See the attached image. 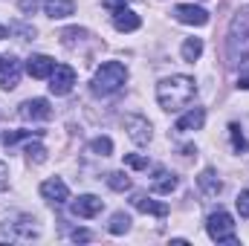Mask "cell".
<instances>
[{"instance_id":"obj_32","label":"cell","mask_w":249,"mask_h":246,"mask_svg":"<svg viewBox=\"0 0 249 246\" xmlns=\"http://www.w3.org/2000/svg\"><path fill=\"white\" fill-rule=\"evenodd\" d=\"M72 241H90V232L87 229H75L72 232Z\"/></svg>"},{"instance_id":"obj_24","label":"cell","mask_w":249,"mask_h":246,"mask_svg":"<svg viewBox=\"0 0 249 246\" xmlns=\"http://www.w3.org/2000/svg\"><path fill=\"white\" fill-rule=\"evenodd\" d=\"M29 136H41V130H15V133H3V142H6V145H15V142L29 139Z\"/></svg>"},{"instance_id":"obj_20","label":"cell","mask_w":249,"mask_h":246,"mask_svg":"<svg viewBox=\"0 0 249 246\" xmlns=\"http://www.w3.org/2000/svg\"><path fill=\"white\" fill-rule=\"evenodd\" d=\"M180 55H183V61L194 64L203 55V38H186L183 47H180Z\"/></svg>"},{"instance_id":"obj_29","label":"cell","mask_w":249,"mask_h":246,"mask_svg":"<svg viewBox=\"0 0 249 246\" xmlns=\"http://www.w3.org/2000/svg\"><path fill=\"white\" fill-rule=\"evenodd\" d=\"M235 206H238V214H241V217H249V191H241V194H238Z\"/></svg>"},{"instance_id":"obj_3","label":"cell","mask_w":249,"mask_h":246,"mask_svg":"<svg viewBox=\"0 0 249 246\" xmlns=\"http://www.w3.org/2000/svg\"><path fill=\"white\" fill-rule=\"evenodd\" d=\"M124 81H127V67L122 61H105L96 70V75L90 81V90L96 96H113L124 87Z\"/></svg>"},{"instance_id":"obj_30","label":"cell","mask_w":249,"mask_h":246,"mask_svg":"<svg viewBox=\"0 0 249 246\" xmlns=\"http://www.w3.org/2000/svg\"><path fill=\"white\" fill-rule=\"evenodd\" d=\"M102 3H105V9H110V12H119V9H127L130 0H102Z\"/></svg>"},{"instance_id":"obj_11","label":"cell","mask_w":249,"mask_h":246,"mask_svg":"<svg viewBox=\"0 0 249 246\" xmlns=\"http://www.w3.org/2000/svg\"><path fill=\"white\" fill-rule=\"evenodd\" d=\"M20 72H23V67L18 58H0V90H15L18 87V81H20Z\"/></svg>"},{"instance_id":"obj_13","label":"cell","mask_w":249,"mask_h":246,"mask_svg":"<svg viewBox=\"0 0 249 246\" xmlns=\"http://www.w3.org/2000/svg\"><path fill=\"white\" fill-rule=\"evenodd\" d=\"M203 124H206V110H203V107H188L186 113L177 119L174 130H180V133H191V130H200Z\"/></svg>"},{"instance_id":"obj_34","label":"cell","mask_w":249,"mask_h":246,"mask_svg":"<svg viewBox=\"0 0 249 246\" xmlns=\"http://www.w3.org/2000/svg\"><path fill=\"white\" fill-rule=\"evenodd\" d=\"M20 9L23 12H35V0H20Z\"/></svg>"},{"instance_id":"obj_14","label":"cell","mask_w":249,"mask_h":246,"mask_svg":"<svg viewBox=\"0 0 249 246\" xmlns=\"http://www.w3.org/2000/svg\"><path fill=\"white\" fill-rule=\"evenodd\" d=\"M23 67H26V72L32 78H50V72L55 70V61L50 55H29Z\"/></svg>"},{"instance_id":"obj_18","label":"cell","mask_w":249,"mask_h":246,"mask_svg":"<svg viewBox=\"0 0 249 246\" xmlns=\"http://www.w3.org/2000/svg\"><path fill=\"white\" fill-rule=\"evenodd\" d=\"M44 12L53 20H61V18H70L75 12V3L72 0H44Z\"/></svg>"},{"instance_id":"obj_10","label":"cell","mask_w":249,"mask_h":246,"mask_svg":"<svg viewBox=\"0 0 249 246\" xmlns=\"http://www.w3.org/2000/svg\"><path fill=\"white\" fill-rule=\"evenodd\" d=\"M102 209H105V200L96 197V194H81L78 200L70 203V211H72L75 217H96Z\"/></svg>"},{"instance_id":"obj_5","label":"cell","mask_w":249,"mask_h":246,"mask_svg":"<svg viewBox=\"0 0 249 246\" xmlns=\"http://www.w3.org/2000/svg\"><path fill=\"white\" fill-rule=\"evenodd\" d=\"M75 84V70L70 64H55V70L50 72V93L53 96H67Z\"/></svg>"},{"instance_id":"obj_8","label":"cell","mask_w":249,"mask_h":246,"mask_svg":"<svg viewBox=\"0 0 249 246\" xmlns=\"http://www.w3.org/2000/svg\"><path fill=\"white\" fill-rule=\"evenodd\" d=\"M174 18L186 26H206L209 23V12L194 6V3H177L174 6Z\"/></svg>"},{"instance_id":"obj_1","label":"cell","mask_w":249,"mask_h":246,"mask_svg":"<svg viewBox=\"0 0 249 246\" xmlns=\"http://www.w3.org/2000/svg\"><path fill=\"white\" fill-rule=\"evenodd\" d=\"M197 99V81L191 75H168L157 84V102L162 110L177 113Z\"/></svg>"},{"instance_id":"obj_4","label":"cell","mask_w":249,"mask_h":246,"mask_svg":"<svg viewBox=\"0 0 249 246\" xmlns=\"http://www.w3.org/2000/svg\"><path fill=\"white\" fill-rule=\"evenodd\" d=\"M206 232H209V238H212L214 244H238L235 220H232V214L223 211V209H217V211L209 214V220H206Z\"/></svg>"},{"instance_id":"obj_27","label":"cell","mask_w":249,"mask_h":246,"mask_svg":"<svg viewBox=\"0 0 249 246\" xmlns=\"http://www.w3.org/2000/svg\"><path fill=\"white\" fill-rule=\"evenodd\" d=\"M84 35H87V29H64L61 38H64V44H67V47H75V38L81 41Z\"/></svg>"},{"instance_id":"obj_9","label":"cell","mask_w":249,"mask_h":246,"mask_svg":"<svg viewBox=\"0 0 249 246\" xmlns=\"http://www.w3.org/2000/svg\"><path fill=\"white\" fill-rule=\"evenodd\" d=\"M41 197L47 203H53V206H64L70 200V188H67V183H64L61 177H53V180L41 183Z\"/></svg>"},{"instance_id":"obj_35","label":"cell","mask_w":249,"mask_h":246,"mask_svg":"<svg viewBox=\"0 0 249 246\" xmlns=\"http://www.w3.org/2000/svg\"><path fill=\"white\" fill-rule=\"evenodd\" d=\"M6 38H9V29H6V26L0 23V41H6Z\"/></svg>"},{"instance_id":"obj_15","label":"cell","mask_w":249,"mask_h":246,"mask_svg":"<svg viewBox=\"0 0 249 246\" xmlns=\"http://www.w3.org/2000/svg\"><path fill=\"white\" fill-rule=\"evenodd\" d=\"M177 185H180L177 174H171V171L160 168V171L154 174V180H151V191H154V194H171Z\"/></svg>"},{"instance_id":"obj_23","label":"cell","mask_w":249,"mask_h":246,"mask_svg":"<svg viewBox=\"0 0 249 246\" xmlns=\"http://www.w3.org/2000/svg\"><path fill=\"white\" fill-rule=\"evenodd\" d=\"M107 185H110L113 191H127V188H130V177H127L124 171H113V174H107Z\"/></svg>"},{"instance_id":"obj_25","label":"cell","mask_w":249,"mask_h":246,"mask_svg":"<svg viewBox=\"0 0 249 246\" xmlns=\"http://www.w3.org/2000/svg\"><path fill=\"white\" fill-rule=\"evenodd\" d=\"M26 157H29V162H44V159H47V148L35 142V145L26 148Z\"/></svg>"},{"instance_id":"obj_2","label":"cell","mask_w":249,"mask_h":246,"mask_svg":"<svg viewBox=\"0 0 249 246\" xmlns=\"http://www.w3.org/2000/svg\"><path fill=\"white\" fill-rule=\"evenodd\" d=\"M226 61L229 64H244L249 61V6L238 9L229 32H226Z\"/></svg>"},{"instance_id":"obj_12","label":"cell","mask_w":249,"mask_h":246,"mask_svg":"<svg viewBox=\"0 0 249 246\" xmlns=\"http://www.w3.org/2000/svg\"><path fill=\"white\" fill-rule=\"evenodd\" d=\"M130 206H133L136 211L154 214V217H165V214H168V206L160 203V200H154V197H148V194H133V197H130Z\"/></svg>"},{"instance_id":"obj_16","label":"cell","mask_w":249,"mask_h":246,"mask_svg":"<svg viewBox=\"0 0 249 246\" xmlns=\"http://www.w3.org/2000/svg\"><path fill=\"white\" fill-rule=\"evenodd\" d=\"M9 235H18V238H26V241H32V238H38L41 232H38V226H35V220H29V217H20V220H15V223H6L3 226Z\"/></svg>"},{"instance_id":"obj_22","label":"cell","mask_w":249,"mask_h":246,"mask_svg":"<svg viewBox=\"0 0 249 246\" xmlns=\"http://www.w3.org/2000/svg\"><path fill=\"white\" fill-rule=\"evenodd\" d=\"M90 151H93L96 157H110V154H113V142H110V136H96V139L90 142Z\"/></svg>"},{"instance_id":"obj_33","label":"cell","mask_w":249,"mask_h":246,"mask_svg":"<svg viewBox=\"0 0 249 246\" xmlns=\"http://www.w3.org/2000/svg\"><path fill=\"white\" fill-rule=\"evenodd\" d=\"M238 87H241V90H249V72H241V78H238Z\"/></svg>"},{"instance_id":"obj_6","label":"cell","mask_w":249,"mask_h":246,"mask_svg":"<svg viewBox=\"0 0 249 246\" xmlns=\"http://www.w3.org/2000/svg\"><path fill=\"white\" fill-rule=\"evenodd\" d=\"M122 124H124V130H127V136H130V142H136V145H148V142H151V136H154L151 122H148L145 116H139V113L124 116Z\"/></svg>"},{"instance_id":"obj_28","label":"cell","mask_w":249,"mask_h":246,"mask_svg":"<svg viewBox=\"0 0 249 246\" xmlns=\"http://www.w3.org/2000/svg\"><path fill=\"white\" fill-rule=\"evenodd\" d=\"M124 165H130V168H148V157H139V154H127L124 157Z\"/></svg>"},{"instance_id":"obj_26","label":"cell","mask_w":249,"mask_h":246,"mask_svg":"<svg viewBox=\"0 0 249 246\" xmlns=\"http://www.w3.org/2000/svg\"><path fill=\"white\" fill-rule=\"evenodd\" d=\"M229 133H232V145H235V151H247V139H244V133H241V127L238 124H232L229 127Z\"/></svg>"},{"instance_id":"obj_31","label":"cell","mask_w":249,"mask_h":246,"mask_svg":"<svg viewBox=\"0 0 249 246\" xmlns=\"http://www.w3.org/2000/svg\"><path fill=\"white\" fill-rule=\"evenodd\" d=\"M6 188H9V165L0 162V191H6Z\"/></svg>"},{"instance_id":"obj_19","label":"cell","mask_w":249,"mask_h":246,"mask_svg":"<svg viewBox=\"0 0 249 246\" xmlns=\"http://www.w3.org/2000/svg\"><path fill=\"white\" fill-rule=\"evenodd\" d=\"M197 185L203 188V194H209V197H217L220 191H223V183L217 180V174L212 171V168H206L200 177H197Z\"/></svg>"},{"instance_id":"obj_17","label":"cell","mask_w":249,"mask_h":246,"mask_svg":"<svg viewBox=\"0 0 249 246\" xmlns=\"http://www.w3.org/2000/svg\"><path fill=\"white\" fill-rule=\"evenodd\" d=\"M113 26H116L119 32H136V29L142 26V20H139L136 12H130V9H119V12H113Z\"/></svg>"},{"instance_id":"obj_7","label":"cell","mask_w":249,"mask_h":246,"mask_svg":"<svg viewBox=\"0 0 249 246\" xmlns=\"http://www.w3.org/2000/svg\"><path fill=\"white\" fill-rule=\"evenodd\" d=\"M18 116L26 119V122H47L53 116V107H50L47 99H29L18 107Z\"/></svg>"},{"instance_id":"obj_21","label":"cell","mask_w":249,"mask_h":246,"mask_svg":"<svg viewBox=\"0 0 249 246\" xmlns=\"http://www.w3.org/2000/svg\"><path fill=\"white\" fill-rule=\"evenodd\" d=\"M107 229H110V235H124V232L130 229V217H127L124 211H116V214L110 217V223H107Z\"/></svg>"}]
</instances>
